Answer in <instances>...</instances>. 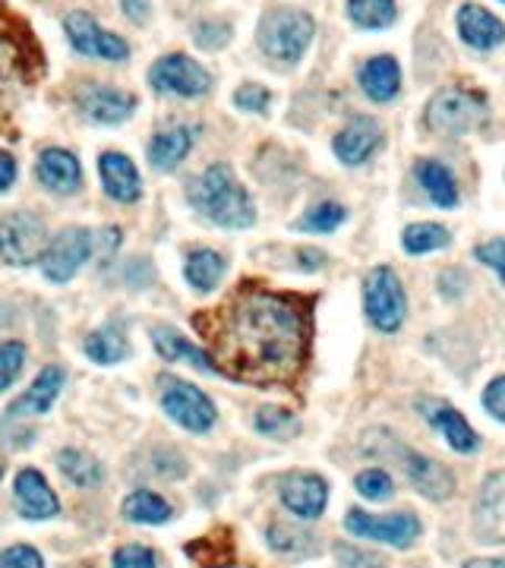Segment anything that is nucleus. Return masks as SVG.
Masks as SVG:
<instances>
[{"mask_svg": "<svg viewBox=\"0 0 505 568\" xmlns=\"http://www.w3.org/2000/svg\"><path fill=\"white\" fill-rule=\"evenodd\" d=\"M212 366L250 385H288L307 360V322L291 300L244 281L209 316H196Z\"/></svg>", "mask_w": 505, "mask_h": 568, "instance_id": "1", "label": "nucleus"}, {"mask_svg": "<svg viewBox=\"0 0 505 568\" xmlns=\"http://www.w3.org/2000/svg\"><path fill=\"white\" fill-rule=\"evenodd\" d=\"M189 203L221 228H250L256 218L247 189L237 184L228 165H212L206 174H199L189 184Z\"/></svg>", "mask_w": 505, "mask_h": 568, "instance_id": "2", "label": "nucleus"}, {"mask_svg": "<svg viewBox=\"0 0 505 568\" xmlns=\"http://www.w3.org/2000/svg\"><path fill=\"white\" fill-rule=\"evenodd\" d=\"M313 20L303 10H272L259 22V42L275 61L295 63L313 42Z\"/></svg>", "mask_w": 505, "mask_h": 568, "instance_id": "3", "label": "nucleus"}, {"mask_svg": "<svg viewBox=\"0 0 505 568\" xmlns=\"http://www.w3.org/2000/svg\"><path fill=\"white\" fill-rule=\"evenodd\" d=\"M426 124L442 136H462L486 124V99L471 89H442L430 102Z\"/></svg>", "mask_w": 505, "mask_h": 568, "instance_id": "4", "label": "nucleus"}, {"mask_svg": "<svg viewBox=\"0 0 505 568\" xmlns=\"http://www.w3.org/2000/svg\"><path fill=\"white\" fill-rule=\"evenodd\" d=\"M48 247L51 237L39 215L10 211L7 218H0V259H7L10 266H32L44 259Z\"/></svg>", "mask_w": 505, "mask_h": 568, "instance_id": "5", "label": "nucleus"}, {"mask_svg": "<svg viewBox=\"0 0 505 568\" xmlns=\"http://www.w3.org/2000/svg\"><path fill=\"white\" fill-rule=\"evenodd\" d=\"M363 300H367V316L373 319L379 332H395L404 313H408V300H404V288H401L399 275L385 266H379L367 275L363 285Z\"/></svg>", "mask_w": 505, "mask_h": 568, "instance_id": "6", "label": "nucleus"}, {"mask_svg": "<svg viewBox=\"0 0 505 568\" xmlns=\"http://www.w3.org/2000/svg\"><path fill=\"white\" fill-rule=\"evenodd\" d=\"M63 29H66V39L70 44L85 54V58H102V61H126V54H130V48L121 35H114V32H105L99 22L92 20L89 13L83 10H76V13H70L66 20H63Z\"/></svg>", "mask_w": 505, "mask_h": 568, "instance_id": "7", "label": "nucleus"}, {"mask_svg": "<svg viewBox=\"0 0 505 568\" xmlns=\"http://www.w3.org/2000/svg\"><path fill=\"white\" fill-rule=\"evenodd\" d=\"M162 404L174 421L187 426L193 433H206L215 423V407L212 401L189 382H177V379H162Z\"/></svg>", "mask_w": 505, "mask_h": 568, "instance_id": "8", "label": "nucleus"}, {"mask_svg": "<svg viewBox=\"0 0 505 568\" xmlns=\"http://www.w3.org/2000/svg\"><path fill=\"white\" fill-rule=\"evenodd\" d=\"M148 83L168 95H203L209 89V73L187 54H168L148 70Z\"/></svg>", "mask_w": 505, "mask_h": 568, "instance_id": "9", "label": "nucleus"}, {"mask_svg": "<svg viewBox=\"0 0 505 568\" xmlns=\"http://www.w3.org/2000/svg\"><path fill=\"white\" fill-rule=\"evenodd\" d=\"M89 252H92V234L85 231V228H70V231L58 234L42 259L44 275L51 281L63 285V281H70L73 275L83 269Z\"/></svg>", "mask_w": 505, "mask_h": 568, "instance_id": "10", "label": "nucleus"}, {"mask_svg": "<svg viewBox=\"0 0 505 568\" xmlns=\"http://www.w3.org/2000/svg\"><path fill=\"white\" fill-rule=\"evenodd\" d=\"M25 83H29V58L22 51V42L10 32H0V126L13 114Z\"/></svg>", "mask_w": 505, "mask_h": 568, "instance_id": "11", "label": "nucleus"}, {"mask_svg": "<svg viewBox=\"0 0 505 568\" xmlns=\"http://www.w3.org/2000/svg\"><path fill=\"white\" fill-rule=\"evenodd\" d=\"M348 530L367 537V540H382L389 547H408L414 544V537L421 534V521L414 515H389V518H377L367 512H351L348 515Z\"/></svg>", "mask_w": 505, "mask_h": 568, "instance_id": "12", "label": "nucleus"}, {"mask_svg": "<svg viewBox=\"0 0 505 568\" xmlns=\"http://www.w3.org/2000/svg\"><path fill=\"white\" fill-rule=\"evenodd\" d=\"M474 530L484 544H505V471L486 477L474 505Z\"/></svg>", "mask_w": 505, "mask_h": 568, "instance_id": "13", "label": "nucleus"}, {"mask_svg": "<svg viewBox=\"0 0 505 568\" xmlns=\"http://www.w3.org/2000/svg\"><path fill=\"white\" fill-rule=\"evenodd\" d=\"M281 499H285V505L295 512L297 518H319L322 508H326V499H329V489H326L322 477L297 471V474L285 477Z\"/></svg>", "mask_w": 505, "mask_h": 568, "instance_id": "14", "label": "nucleus"}, {"mask_svg": "<svg viewBox=\"0 0 505 568\" xmlns=\"http://www.w3.org/2000/svg\"><path fill=\"white\" fill-rule=\"evenodd\" d=\"M13 496H17V505H20V512L25 518H35V521H42V518H54L58 515V496L51 493V486L44 484V477L39 471H32V467H25L20 471V477H17V486H13Z\"/></svg>", "mask_w": 505, "mask_h": 568, "instance_id": "15", "label": "nucleus"}, {"mask_svg": "<svg viewBox=\"0 0 505 568\" xmlns=\"http://www.w3.org/2000/svg\"><path fill=\"white\" fill-rule=\"evenodd\" d=\"M404 474L408 481L421 489L426 499H449L455 493V477L449 467H442L440 462L418 455V452H408L404 455Z\"/></svg>", "mask_w": 505, "mask_h": 568, "instance_id": "16", "label": "nucleus"}, {"mask_svg": "<svg viewBox=\"0 0 505 568\" xmlns=\"http://www.w3.org/2000/svg\"><path fill=\"white\" fill-rule=\"evenodd\" d=\"M382 143V130L373 117H354L336 136V155L344 165H360L373 155V148Z\"/></svg>", "mask_w": 505, "mask_h": 568, "instance_id": "17", "label": "nucleus"}, {"mask_svg": "<svg viewBox=\"0 0 505 568\" xmlns=\"http://www.w3.org/2000/svg\"><path fill=\"white\" fill-rule=\"evenodd\" d=\"M133 107H136V99L111 85H92L83 95V111L95 124H121L133 114Z\"/></svg>", "mask_w": 505, "mask_h": 568, "instance_id": "18", "label": "nucleus"}, {"mask_svg": "<svg viewBox=\"0 0 505 568\" xmlns=\"http://www.w3.org/2000/svg\"><path fill=\"white\" fill-rule=\"evenodd\" d=\"M99 171H102V184H105L107 196H114L117 203H136L140 199V171L126 155L105 152L99 158Z\"/></svg>", "mask_w": 505, "mask_h": 568, "instance_id": "19", "label": "nucleus"}, {"mask_svg": "<svg viewBox=\"0 0 505 568\" xmlns=\"http://www.w3.org/2000/svg\"><path fill=\"white\" fill-rule=\"evenodd\" d=\"M421 407L423 417L440 430L452 448H458V452H474V448H477V442L481 440H477V433L464 423V417L458 411H452V407L442 404V401H421Z\"/></svg>", "mask_w": 505, "mask_h": 568, "instance_id": "20", "label": "nucleus"}, {"mask_svg": "<svg viewBox=\"0 0 505 568\" xmlns=\"http://www.w3.org/2000/svg\"><path fill=\"white\" fill-rule=\"evenodd\" d=\"M458 32H462V39L467 44H474V48H496V44L505 39V25L493 13H486L484 7H477V3H464L462 10H458Z\"/></svg>", "mask_w": 505, "mask_h": 568, "instance_id": "21", "label": "nucleus"}, {"mask_svg": "<svg viewBox=\"0 0 505 568\" xmlns=\"http://www.w3.org/2000/svg\"><path fill=\"white\" fill-rule=\"evenodd\" d=\"M61 385H63L61 366H44L42 373H39V379L29 385V392L10 404V414H13V417H25V414H44V411H51L54 399L61 395Z\"/></svg>", "mask_w": 505, "mask_h": 568, "instance_id": "22", "label": "nucleus"}, {"mask_svg": "<svg viewBox=\"0 0 505 568\" xmlns=\"http://www.w3.org/2000/svg\"><path fill=\"white\" fill-rule=\"evenodd\" d=\"M80 162L66 148H44L39 158V180L54 193H73L80 187Z\"/></svg>", "mask_w": 505, "mask_h": 568, "instance_id": "23", "label": "nucleus"}, {"mask_svg": "<svg viewBox=\"0 0 505 568\" xmlns=\"http://www.w3.org/2000/svg\"><path fill=\"white\" fill-rule=\"evenodd\" d=\"M360 85L373 102H392L399 95L401 70L395 58H373L360 70Z\"/></svg>", "mask_w": 505, "mask_h": 568, "instance_id": "24", "label": "nucleus"}, {"mask_svg": "<svg viewBox=\"0 0 505 568\" xmlns=\"http://www.w3.org/2000/svg\"><path fill=\"white\" fill-rule=\"evenodd\" d=\"M189 143H193V133L187 126H177V130H165L152 140L148 146V162L158 171L177 168L184 162V155L189 152Z\"/></svg>", "mask_w": 505, "mask_h": 568, "instance_id": "25", "label": "nucleus"}, {"mask_svg": "<svg viewBox=\"0 0 505 568\" xmlns=\"http://www.w3.org/2000/svg\"><path fill=\"white\" fill-rule=\"evenodd\" d=\"M418 180L426 189V196L442 206V209H452L458 203V187H455V177L452 171L445 168L442 162H421L418 165Z\"/></svg>", "mask_w": 505, "mask_h": 568, "instance_id": "26", "label": "nucleus"}, {"mask_svg": "<svg viewBox=\"0 0 505 568\" xmlns=\"http://www.w3.org/2000/svg\"><path fill=\"white\" fill-rule=\"evenodd\" d=\"M152 341H155V351L165 360H189L196 370H215L209 354H203L199 348H193L189 341H184V338L177 335V332H171V329H155Z\"/></svg>", "mask_w": 505, "mask_h": 568, "instance_id": "27", "label": "nucleus"}, {"mask_svg": "<svg viewBox=\"0 0 505 568\" xmlns=\"http://www.w3.org/2000/svg\"><path fill=\"white\" fill-rule=\"evenodd\" d=\"M225 275V259L215 250H193L187 259V281L196 291H212Z\"/></svg>", "mask_w": 505, "mask_h": 568, "instance_id": "28", "label": "nucleus"}, {"mask_svg": "<svg viewBox=\"0 0 505 568\" xmlns=\"http://www.w3.org/2000/svg\"><path fill=\"white\" fill-rule=\"evenodd\" d=\"M124 515L140 525H162L171 518V505L162 496H155L152 489H136L133 496H126Z\"/></svg>", "mask_w": 505, "mask_h": 568, "instance_id": "29", "label": "nucleus"}, {"mask_svg": "<svg viewBox=\"0 0 505 568\" xmlns=\"http://www.w3.org/2000/svg\"><path fill=\"white\" fill-rule=\"evenodd\" d=\"M58 464H61L63 477L76 486H99L102 477H105L102 464L95 462L92 455H85V452H76V448H63L58 455Z\"/></svg>", "mask_w": 505, "mask_h": 568, "instance_id": "30", "label": "nucleus"}, {"mask_svg": "<svg viewBox=\"0 0 505 568\" xmlns=\"http://www.w3.org/2000/svg\"><path fill=\"white\" fill-rule=\"evenodd\" d=\"M348 13L360 29H385L395 22V0H348Z\"/></svg>", "mask_w": 505, "mask_h": 568, "instance_id": "31", "label": "nucleus"}, {"mask_svg": "<svg viewBox=\"0 0 505 568\" xmlns=\"http://www.w3.org/2000/svg\"><path fill=\"white\" fill-rule=\"evenodd\" d=\"M126 338L117 329H102L95 335L85 338V354L95 360V363H117L126 358Z\"/></svg>", "mask_w": 505, "mask_h": 568, "instance_id": "32", "label": "nucleus"}, {"mask_svg": "<svg viewBox=\"0 0 505 568\" xmlns=\"http://www.w3.org/2000/svg\"><path fill=\"white\" fill-rule=\"evenodd\" d=\"M449 231L442 228V225H430V221H421V225H411L404 237H401V244H404V250L408 252H430V250H442V247H449Z\"/></svg>", "mask_w": 505, "mask_h": 568, "instance_id": "33", "label": "nucleus"}, {"mask_svg": "<svg viewBox=\"0 0 505 568\" xmlns=\"http://www.w3.org/2000/svg\"><path fill=\"white\" fill-rule=\"evenodd\" d=\"M269 544L278 552H285V556H303V552H310L313 544H310V534H303V530H297L291 525H272L269 527Z\"/></svg>", "mask_w": 505, "mask_h": 568, "instance_id": "34", "label": "nucleus"}, {"mask_svg": "<svg viewBox=\"0 0 505 568\" xmlns=\"http://www.w3.org/2000/svg\"><path fill=\"white\" fill-rule=\"evenodd\" d=\"M341 221H344V209H341L338 203H322V206H316V209L307 211V215L297 221V228H300V231L326 234L336 231Z\"/></svg>", "mask_w": 505, "mask_h": 568, "instance_id": "35", "label": "nucleus"}, {"mask_svg": "<svg viewBox=\"0 0 505 568\" xmlns=\"http://www.w3.org/2000/svg\"><path fill=\"white\" fill-rule=\"evenodd\" d=\"M22 360H25V348L20 341H0V392L20 376Z\"/></svg>", "mask_w": 505, "mask_h": 568, "instance_id": "36", "label": "nucleus"}, {"mask_svg": "<svg viewBox=\"0 0 505 568\" xmlns=\"http://www.w3.org/2000/svg\"><path fill=\"white\" fill-rule=\"evenodd\" d=\"M358 489L360 496H367V499H373V503H382V499H389V496L395 493L385 471H363L358 477Z\"/></svg>", "mask_w": 505, "mask_h": 568, "instance_id": "37", "label": "nucleus"}, {"mask_svg": "<svg viewBox=\"0 0 505 568\" xmlns=\"http://www.w3.org/2000/svg\"><path fill=\"white\" fill-rule=\"evenodd\" d=\"M288 426H295V421H291V414H285L281 407H262V411L256 414V430L266 433V436H285Z\"/></svg>", "mask_w": 505, "mask_h": 568, "instance_id": "38", "label": "nucleus"}, {"mask_svg": "<svg viewBox=\"0 0 505 568\" xmlns=\"http://www.w3.org/2000/svg\"><path fill=\"white\" fill-rule=\"evenodd\" d=\"M114 568H155V552L146 547H121L114 552Z\"/></svg>", "mask_w": 505, "mask_h": 568, "instance_id": "39", "label": "nucleus"}, {"mask_svg": "<svg viewBox=\"0 0 505 568\" xmlns=\"http://www.w3.org/2000/svg\"><path fill=\"white\" fill-rule=\"evenodd\" d=\"M0 568H44V562L32 547H10L0 552Z\"/></svg>", "mask_w": 505, "mask_h": 568, "instance_id": "40", "label": "nucleus"}, {"mask_svg": "<svg viewBox=\"0 0 505 568\" xmlns=\"http://www.w3.org/2000/svg\"><path fill=\"white\" fill-rule=\"evenodd\" d=\"M234 102H237V107H244V111H266V107H269V102H272V95H269V89L250 83V85H240V89H237Z\"/></svg>", "mask_w": 505, "mask_h": 568, "instance_id": "41", "label": "nucleus"}, {"mask_svg": "<svg viewBox=\"0 0 505 568\" xmlns=\"http://www.w3.org/2000/svg\"><path fill=\"white\" fill-rule=\"evenodd\" d=\"M477 259H481V262H486V266H493V269L499 272V278L505 281V240L503 237L481 244V247H477Z\"/></svg>", "mask_w": 505, "mask_h": 568, "instance_id": "42", "label": "nucleus"}, {"mask_svg": "<svg viewBox=\"0 0 505 568\" xmlns=\"http://www.w3.org/2000/svg\"><path fill=\"white\" fill-rule=\"evenodd\" d=\"M484 407L496 417V421H505V376L493 379V382L486 385Z\"/></svg>", "mask_w": 505, "mask_h": 568, "instance_id": "43", "label": "nucleus"}, {"mask_svg": "<svg viewBox=\"0 0 505 568\" xmlns=\"http://www.w3.org/2000/svg\"><path fill=\"white\" fill-rule=\"evenodd\" d=\"M338 556L344 559L348 568H385V562L379 556H373V552H358V549L351 547H338Z\"/></svg>", "mask_w": 505, "mask_h": 568, "instance_id": "44", "label": "nucleus"}, {"mask_svg": "<svg viewBox=\"0 0 505 568\" xmlns=\"http://www.w3.org/2000/svg\"><path fill=\"white\" fill-rule=\"evenodd\" d=\"M228 25H199V32H196V42L203 44V48H218V44L228 42Z\"/></svg>", "mask_w": 505, "mask_h": 568, "instance_id": "45", "label": "nucleus"}, {"mask_svg": "<svg viewBox=\"0 0 505 568\" xmlns=\"http://www.w3.org/2000/svg\"><path fill=\"white\" fill-rule=\"evenodd\" d=\"M13 177H17V162L7 155V152H0V189H7L13 184Z\"/></svg>", "mask_w": 505, "mask_h": 568, "instance_id": "46", "label": "nucleus"}, {"mask_svg": "<svg viewBox=\"0 0 505 568\" xmlns=\"http://www.w3.org/2000/svg\"><path fill=\"white\" fill-rule=\"evenodd\" d=\"M124 13L130 20L143 22L148 17V0H124Z\"/></svg>", "mask_w": 505, "mask_h": 568, "instance_id": "47", "label": "nucleus"}, {"mask_svg": "<svg viewBox=\"0 0 505 568\" xmlns=\"http://www.w3.org/2000/svg\"><path fill=\"white\" fill-rule=\"evenodd\" d=\"M464 568H505V559H471Z\"/></svg>", "mask_w": 505, "mask_h": 568, "instance_id": "48", "label": "nucleus"}, {"mask_svg": "<svg viewBox=\"0 0 505 568\" xmlns=\"http://www.w3.org/2000/svg\"><path fill=\"white\" fill-rule=\"evenodd\" d=\"M218 568H247V566H218Z\"/></svg>", "mask_w": 505, "mask_h": 568, "instance_id": "49", "label": "nucleus"}, {"mask_svg": "<svg viewBox=\"0 0 505 568\" xmlns=\"http://www.w3.org/2000/svg\"><path fill=\"white\" fill-rule=\"evenodd\" d=\"M0 477H3V462H0Z\"/></svg>", "mask_w": 505, "mask_h": 568, "instance_id": "50", "label": "nucleus"}, {"mask_svg": "<svg viewBox=\"0 0 505 568\" xmlns=\"http://www.w3.org/2000/svg\"><path fill=\"white\" fill-rule=\"evenodd\" d=\"M503 3H505V0H503Z\"/></svg>", "mask_w": 505, "mask_h": 568, "instance_id": "51", "label": "nucleus"}]
</instances>
